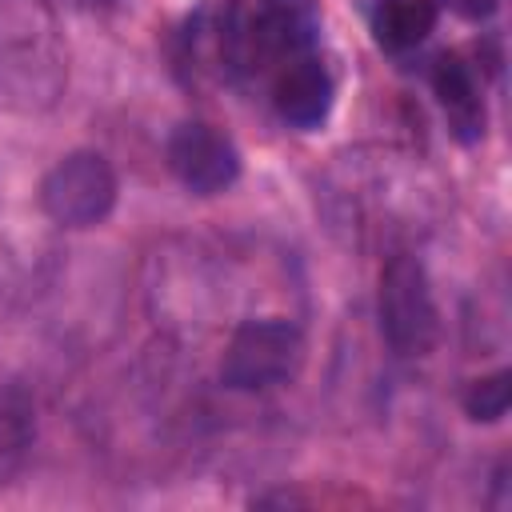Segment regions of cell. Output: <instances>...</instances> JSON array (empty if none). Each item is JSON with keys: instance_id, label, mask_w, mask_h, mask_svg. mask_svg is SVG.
<instances>
[{"instance_id": "6da1fadb", "label": "cell", "mask_w": 512, "mask_h": 512, "mask_svg": "<svg viewBox=\"0 0 512 512\" xmlns=\"http://www.w3.org/2000/svg\"><path fill=\"white\" fill-rule=\"evenodd\" d=\"M68 88V52L52 0H0V108L44 116Z\"/></svg>"}, {"instance_id": "7a4b0ae2", "label": "cell", "mask_w": 512, "mask_h": 512, "mask_svg": "<svg viewBox=\"0 0 512 512\" xmlns=\"http://www.w3.org/2000/svg\"><path fill=\"white\" fill-rule=\"evenodd\" d=\"M304 364V332L284 316L244 320L220 356V380L232 392H268L296 380Z\"/></svg>"}, {"instance_id": "3957f363", "label": "cell", "mask_w": 512, "mask_h": 512, "mask_svg": "<svg viewBox=\"0 0 512 512\" xmlns=\"http://www.w3.org/2000/svg\"><path fill=\"white\" fill-rule=\"evenodd\" d=\"M380 332L396 356H428L440 340V312L432 300L428 272L416 256L396 252L380 268Z\"/></svg>"}, {"instance_id": "277c9868", "label": "cell", "mask_w": 512, "mask_h": 512, "mask_svg": "<svg viewBox=\"0 0 512 512\" xmlns=\"http://www.w3.org/2000/svg\"><path fill=\"white\" fill-rule=\"evenodd\" d=\"M116 196H120L116 172L92 148L60 156L40 180V212L60 228H96V224H104L116 208Z\"/></svg>"}, {"instance_id": "5b68a950", "label": "cell", "mask_w": 512, "mask_h": 512, "mask_svg": "<svg viewBox=\"0 0 512 512\" xmlns=\"http://www.w3.org/2000/svg\"><path fill=\"white\" fill-rule=\"evenodd\" d=\"M168 172L196 196H216L240 180V152L236 144L204 120H184L164 140Z\"/></svg>"}, {"instance_id": "8992f818", "label": "cell", "mask_w": 512, "mask_h": 512, "mask_svg": "<svg viewBox=\"0 0 512 512\" xmlns=\"http://www.w3.org/2000/svg\"><path fill=\"white\" fill-rule=\"evenodd\" d=\"M240 44L272 68H280L284 60L316 52V44H320L316 0H260Z\"/></svg>"}, {"instance_id": "52a82bcc", "label": "cell", "mask_w": 512, "mask_h": 512, "mask_svg": "<svg viewBox=\"0 0 512 512\" xmlns=\"http://www.w3.org/2000/svg\"><path fill=\"white\" fill-rule=\"evenodd\" d=\"M272 104L280 120L300 132H316L328 120L336 104V84L320 52H308V56H296L272 68Z\"/></svg>"}, {"instance_id": "ba28073f", "label": "cell", "mask_w": 512, "mask_h": 512, "mask_svg": "<svg viewBox=\"0 0 512 512\" xmlns=\"http://www.w3.org/2000/svg\"><path fill=\"white\" fill-rule=\"evenodd\" d=\"M432 92L444 108V120H448V132L460 140V144H472L484 136V96H480V80H476V68L460 56V52H444L436 64H432Z\"/></svg>"}, {"instance_id": "9c48e42d", "label": "cell", "mask_w": 512, "mask_h": 512, "mask_svg": "<svg viewBox=\"0 0 512 512\" xmlns=\"http://www.w3.org/2000/svg\"><path fill=\"white\" fill-rule=\"evenodd\" d=\"M436 16H440L436 0H380L372 12L376 44L388 52H408L432 36Z\"/></svg>"}, {"instance_id": "30bf717a", "label": "cell", "mask_w": 512, "mask_h": 512, "mask_svg": "<svg viewBox=\"0 0 512 512\" xmlns=\"http://www.w3.org/2000/svg\"><path fill=\"white\" fill-rule=\"evenodd\" d=\"M460 404H464L468 420H476V424H496V420H504V416H508V404H512V372H508V368H496V372H488V376L468 380Z\"/></svg>"}, {"instance_id": "8fae6325", "label": "cell", "mask_w": 512, "mask_h": 512, "mask_svg": "<svg viewBox=\"0 0 512 512\" xmlns=\"http://www.w3.org/2000/svg\"><path fill=\"white\" fill-rule=\"evenodd\" d=\"M436 4L448 8L452 16L468 20V24H484V20L496 16V4H500V0H436Z\"/></svg>"}]
</instances>
